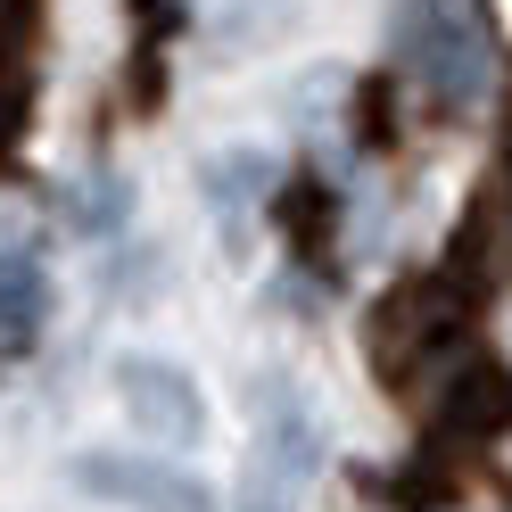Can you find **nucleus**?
I'll return each instance as SVG.
<instances>
[{"instance_id":"obj_1","label":"nucleus","mask_w":512,"mask_h":512,"mask_svg":"<svg viewBox=\"0 0 512 512\" xmlns=\"http://www.w3.org/2000/svg\"><path fill=\"white\" fill-rule=\"evenodd\" d=\"M405 67L422 75L430 100H446V108H479V100H488L496 50H488V25H479L471 0H413V17H405Z\"/></svg>"},{"instance_id":"obj_2","label":"nucleus","mask_w":512,"mask_h":512,"mask_svg":"<svg viewBox=\"0 0 512 512\" xmlns=\"http://www.w3.org/2000/svg\"><path fill=\"white\" fill-rule=\"evenodd\" d=\"M116 397H124V413H133L149 438H166V446H199L207 438L199 380H190L182 364H166V356H116Z\"/></svg>"},{"instance_id":"obj_3","label":"nucleus","mask_w":512,"mask_h":512,"mask_svg":"<svg viewBox=\"0 0 512 512\" xmlns=\"http://www.w3.org/2000/svg\"><path fill=\"white\" fill-rule=\"evenodd\" d=\"M75 488H91L100 504H124V512H215L207 479L149 463V455H75Z\"/></svg>"},{"instance_id":"obj_4","label":"nucleus","mask_w":512,"mask_h":512,"mask_svg":"<svg viewBox=\"0 0 512 512\" xmlns=\"http://www.w3.org/2000/svg\"><path fill=\"white\" fill-rule=\"evenodd\" d=\"M42 273L25 265V256H0V347H25L42 331Z\"/></svg>"},{"instance_id":"obj_5","label":"nucleus","mask_w":512,"mask_h":512,"mask_svg":"<svg viewBox=\"0 0 512 512\" xmlns=\"http://www.w3.org/2000/svg\"><path fill=\"white\" fill-rule=\"evenodd\" d=\"M265 182H273V166H265V157H248V149H240V157H215V166H207V190H215L223 207H232L240 190H265Z\"/></svg>"},{"instance_id":"obj_6","label":"nucleus","mask_w":512,"mask_h":512,"mask_svg":"<svg viewBox=\"0 0 512 512\" xmlns=\"http://www.w3.org/2000/svg\"><path fill=\"white\" fill-rule=\"evenodd\" d=\"M504 471H512V438H504Z\"/></svg>"}]
</instances>
